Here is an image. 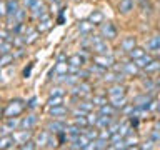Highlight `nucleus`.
<instances>
[{
	"instance_id": "nucleus-1",
	"label": "nucleus",
	"mask_w": 160,
	"mask_h": 150,
	"mask_svg": "<svg viewBox=\"0 0 160 150\" xmlns=\"http://www.w3.org/2000/svg\"><path fill=\"white\" fill-rule=\"evenodd\" d=\"M23 108H25V105L22 100H12V102L8 103V107L5 108V117H18L20 113L23 112Z\"/></svg>"
},
{
	"instance_id": "nucleus-2",
	"label": "nucleus",
	"mask_w": 160,
	"mask_h": 150,
	"mask_svg": "<svg viewBox=\"0 0 160 150\" xmlns=\"http://www.w3.org/2000/svg\"><path fill=\"white\" fill-rule=\"evenodd\" d=\"M90 48L95 53H108V45L103 37H90Z\"/></svg>"
},
{
	"instance_id": "nucleus-3",
	"label": "nucleus",
	"mask_w": 160,
	"mask_h": 150,
	"mask_svg": "<svg viewBox=\"0 0 160 150\" xmlns=\"http://www.w3.org/2000/svg\"><path fill=\"white\" fill-rule=\"evenodd\" d=\"M30 10H32V15H33V18H43L45 15H48L47 13V7H45V3L42 2V0H37L32 7H30Z\"/></svg>"
},
{
	"instance_id": "nucleus-4",
	"label": "nucleus",
	"mask_w": 160,
	"mask_h": 150,
	"mask_svg": "<svg viewBox=\"0 0 160 150\" xmlns=\"http://www.w3.org/2000/svg\"><path fill=\"white\" fill-rule=\"evenodd\" d=\"M93 63H98V65H102L103 68H108L113 65V57L112 55H107V53H97L93 57Z\"/></svg>"
},
{
	"instance_id": "nucleus-5",
	"label": "nucleus",
	"mask_w": 160,
	"mask_h": 150,
	"mask_svg": "<svg viewBox=\"0 0 160 150\" xmlns=\"http://www.w3.org/2000/svg\"><path fill=\"white\" fill-rule=\"evenodd\" d=\"M22 7V5L18 3V0H7V18L8 22H15V13L18 12V8Z\"/></svg>"
},
{
	"instance_id": "nucleus-6",
	"label": "nucleus",
	"mask_w": 160,
	"mask_h": 150,
	"mask_svg": "<svg viewBox=\"0 0 160 150\" xmlns=\"http://www.w3.org/2000/svg\"><path fill=\"white\" fill-rule=\"evenodd\" d=\"M100 33H102L103 38H115L117 37V28L113 27V23H102V27H100Z\"/></svg>"
},
{
	"instance_id": "nucleus-7",
	"label": "nucleus",
	"mask_w": 160,
	"mask_h": 150,
	"mask_svg": "<svg viewBox=\"0 0 160 150\" xmlns=\"http://www.w3.org/2000/svg\"><path fill=\"white\" fill-rule=\"evenodd\" d=\"M48 132L52 133H60V132H65L67 130V123L63 122V120H53V122H50L47 125Z\"/></svg>"
},
{
	"instance_id": "nucleus-8",
	"label": "nucleus",
	"mask_w": 160,
	"mask_h": 150,
	"mask_svg": "<svg viewBox=\"0 0 160 150\" xmlns=\"http://www.w3.org/2000/svg\"><path fill=\"white\" fill-rule=\"evenodd\" d=\"M30 137H32V128L30 130H20V132H17V133H13V138H15V142L17 143H25L27 140H30Z\"/></svg>"
},
{
	"instance_id": "nucleus-9",
	"label": "nucleus",
	"mask_w": 160,
	"mask_h": 150,
	"mask_svg": "<svg viewBox=\"0 0 160 150\" xmlns=\"http://www.w3.org/2000/svg\"><path fill=\"white\" fill-rule=\"evenodd\" d=\"M85 60H87V57H85V53H75L72 55V57H68V65H73V67H82V65L85 63Z\"/></svg>"
},
{
	"instance_id": "nucleus-10",
	"label": "nucleus",
	"mask_w": 160,
	"mask_h": 150,
	"mask_svg": "<svg viewBox=\"0 0 160 150\" xmlns=\"http://www.w3.org/2000/svg\"><path fill=\"white\" fill-rule=\"evenodd\" d=\"M15 143L17 142H15L12 133L10 135H2V137H0V148H13Z\"/></svg>"
},
{
	"instance_id": "nucleus-11",
	"label": "nucleus",
	"mask_w": 160,
	"mask_h": 150,
	"mask_svg": "<svg viewBox=\"0 0 160 150\" xmlns=\"http://www.w3.org/2000/svg\"><path fill=\"white\" fill-rule=\"evenodd\" d=\"M48 113H50V117L62 118L63 115H67V113H68V108H67V107H63V105H57V107H50Z\"/></svg>"
},
{
	"instance_id": "nucleus-12",
	"label": "nucleus",
	"mask_w": 160,
	"mask_h": 150,
	"mask_svg": "<svg viewBox=\"0 0 160 150\" xmlns=\"http://www.w3.org/2000/svg\"><path fill=\"white\" fill-rule=\"evenodd\" d=\"M123 95H125V87H123V85H120V83H115V85H112V87L108 88V97L110 98L123 97Z\"/></svg>"
},
{
	"instance_id": "nucleus-13",
	"label": "nucleus",
	"mask_w": 160,
	"mask_h": 150,
	"mask_svg": "<svg viewBox=\"0 0 160 150\" xmlns=\"http://www.w3.org/2000/svg\"><path fill=\"white\" fill-rule=\"evenodd\" d=\"M53 73H57V75L68 73V60H58L53 67Z\"/></svg>"
},
{
	"instance_id": "nucleus-14",
	"label": "nucleus",
	"mask_w": 160,
	"mask_h": 150,
	"mask_svg": "<svg viewBox=\"0 0 160 150\" xmlns=\"http://www.w3.org/2000/svg\"><path fill=\"white\" fill-rule=\"evenodd\" d=\"M117 112H118V110L115 108L112 103H105V105H102V107L98 108V113L100 115H107V117H115Z\"/></svg>"
},
{
	"instance_id": "nucleus-15",
	"label": "nucleus",
	"mask_w": 160,
	"mask_h": 150,
	"mask_svg": "<svg viewBox=\"0 0 160 150\" xmlns=\"http://www.w3.org/2000/svg\"><path fill=\"white\" fill-rule=\"evenodd\" d=\"M40 37V32L38 30H33V28H27V32H25V45H30L33 42H37V38Z\"/></svg>"
},
{
	"instance_id": "nucleus-16",
	"label": "nucleus",
	"mask_w": 160,
	"mask_h": 150,
	"mask_svg": "<svg viewBox=\"0 0 160 150\" xmlns=\"http://www.w3.org/2000/svg\"><path fill=\"white\" fill-rule=\"evenodd\" d=\"M122 72L127 73V75H137L140 72V68L137 67V63L135 62H127L122 65Z\"/></svg>"
},
{
	"instance_id": "nucleus-17",
	"label": "nucleus",
	"mask_w": 160,
	"mask_h": 150,
	"mask_svg": "<svg viewBox=\"0 0 160 150\" xmlns=\"http://www.w3.org/2000/svg\"><path fill=\"white\" fill-rule=\"evenodd\" d=\"M135 43H137V42H135V37H125V38L122 40V43H120V48H122L123 52L128 53L133 47H137Z\"/></svg>"
},
{
	"instance_id": "nucleus-18",
	"label": "nucleus",
	"mask_w": 160,
	"mask_h": 150,
	"mask_svg": "<svg viewBox=\"0 0 160 150\" xmlns=\"http://www.w3.org/2000/svg\"><path fill=\"white\" fill-rule=\"evenodd\" d=\"M50 27H52V18H50L48 15H45L43 18H40V20H38L37 30H38L40 33H42V32H47V30H48Z\"/></svg>"
},
{
	"instance_id": "nucleus-19",
	"label": "nucleus",
	"mask_w": 160,
	"mask_h": 150,
	"mask_svg": "<svg viewBox=\"0 0 160 150\" xmlns=\"http://www.w3.org/2000/svg\"><path fill=\"white\" fill-rule=\"evenodd\" d=\"M35 123H37V117H35V115H28V117H25V118L22 120V122H20V128H23V130H30Z\"/></svg>"
},
{
	"instance_id": "nucleus-20",
	"label": "nucleus",
	"mask_w": 160,
	"mask_h": 150,
	"mask_svg": "<svg viewBox=\"0 0 160 150\" xmlns=\"http://www.w3.org/2000/svg\"><path fill=\"white\" fill-rule=\"evenodd\" d=\"M148 50L150 52H155V53H158L160 52V35H153L152 38L148 40Z\"/></svg>"
},
{
	"instance_id": "nucleus-21",
	"label": "nucleus",
	"mask_w": 160,
	"mask_h": 150,
	"mask_svg": "<svg viewBox=\"0 0 160 150\" xmlns=\"http://www.w3.org/2000/svg\"><path fill=\"white\" fill-rule=\"evenodd\" d=\"M133 5H135L133 0H120L118 10L122 13H128V12H132V10H133Z\"/></svg>"
},
{
	"instance_id": "nucleus-22",
	"label": "nucleus",
	"mask_w": 160,
	"mask_h": 150,
	"mask_svg": "<svg viewBox=\"0 0 160 150\" xmlns=\"http://www.w3.org/2000/svg\"><path fill=\"white\" fill-rule=\"evenodd\" d=\"M113 123V117H107V115H100L97 120V127L98 128H108Z\"/></svg>"
},
{
	"instance_id": "nucleus-23",
	"label": "nucleus",
	"mask_w": 160,
	"mask_h": 150,
	"mask_svg": "<svg viewBox=\"0 0 160 150\" xmlns=\"http://www.w3.org/2000/svg\"><path fill=\"white\" fill-rule=\"evenodd\" d=\"M50 142V132H40L37 137V145L38 147H47Z\"/></svg>"
},
{
	"instance_id": "nucleus-24",
	"label": "nucleus",
	"mask_w": 160,
	"mask_h": 150,
	"mask_svg": "<svg viewBox=\"0 0 160 150\" xmlns=\"http://www.w3.org/2000/svg\"><path fill=\"white\" fill-rule=\"evenodd\" d=\"M88 20H90V22H92L93 25H100V23L103 22V13L100 12V10H93V12L90 13Z\"/></svg>"
},
{
	"instance_id": "nucleus-25",
	"label": "nucleus",
	"mask_w": 160,
	"mask_h": 150,
	"mask_svg": "<svg viewBox=\"0 0 160 150\" xmlns=\"http://www.w3.org/2000/svg\"><path fill=\"white\" fill-rule=\"evenodd\" d=\"M78 30H80L82 35H90V32L93 30V23L90 22V20L88 22H80L78 23Z\"/></svg>"
},
{
	"instance_id": "nucleus-26",
	"label": "nucleus",
	"mask_w": 160,
	"mask_h": 150,
	"mask_svg": "<svg viewBox=\"0 0 160 150\" xmlns=\"http://www.w3.org/2000/svg\"><path fill=\"white\" fill-rule=\"evenodd\" d=\"M110 103H112L117 110L123 108L125 105H127V97H125V95H123V97H113V98H110Z\"/></svg>"
},
{
	"instance_id": "nucleus-27",
	"label": "nucleus",
	"mask_w": 160,
	"mask_h": 150,
	"mask_svg": "<svg viewBox=\"0 0 160 150\" xmlns=\"http://www.w3.org/2000/svg\"><path fill=\"white\" fill-rule=\"evenodd\" d=\"M152 60H153V58L150 57V55H143V57H140V58H137V60H133V62L137 63V67H138V68H145L150 62H152Z\"/></svg>"
},
{
	"instance_id": "nucleus-28",
	"label": "nucleus",
	"mask_w": 160,
	"mask_h": 150,
	"mask_svg": "<svg viewBox=\"0 0 160 150\" xmlns=\"http://www.w3.org/2000/svg\"><path fill=\"white\" fill-rule=\"evenodd\" d=\"M128 55H130V58H132V60H137V58H140V57H143V55H145V50L142 47H133L128 52Z\"/></svg>"
},
{
	"instance_id": "nucleus-29",
	"label": "nucleus",
	"mask_w": 160,
	"mask_h": 150,
	"mask_svg": "<svg viewBox=\"0 0 160 150\" xmlns=\"http://www.w3.org/2000/svg\"><path fill=\"white\" fill-rule=\"evenodd\" d=\"M143 70H145V72H148V73L157 72V70H160V62H158V60H152V62H150Z\"/></svg>"
},
{
	"instance_id": "nucleus-30",
	"label": "nucleus",
	"mask_w": 160,
	"mask_h": 150,
	"mask_svg": "<svg viewBox=\"0 0 160 150\" xmlns=\"http://www.w3.org/2000/svg\"><path fill=\"white\" fill-rule=\"evenodd\" d=\"M62 102H63V97L62 95H53V97H50L48 98V107H57V105H62Z\"/></svg>"
},
{
	"instance_id": "nucleus-31",
	"label": "nucleus",
	"mask_w": 160,
	"mask_h": 150,
	"mask_svg": "<svg viewBox=\"0 0 160 150\" xmlns=\"http://www.w3.org/2000/svg\"><path fill=\"white\" fill-rule=\"evenodd\" d=\"M15 57H13V53H5V55H2L0 57V68H3V67H7V65L12 62Z\"/></svg>"
},
{
	"instance_id": "nucleus-32",
	"label": "nucleus",
	"mask_w": 160,
	"mask_h": 150,
	"mask_svg": "<svg viewBox=\"0 0 160 150\" xmlns=\"http://www.w3.org/2000/svg\"><path fill=\"white\" fill-rule=\"evenodd\" d=\"M78 107L83 108L85 112H92L93 107H95V103H93V100H92V102H88V100H83V102H78Z\"/></svg>"
},
{
	"instance_id": "nucleus-33",
	"label": "nucleus",
	"mask_w": 160,
	"mask_h": 150,
	"mask_svg": "<svg viewBox=\"0 0 160 150\" xmlns=\"http://www.w3.org/2000/svg\"><path fill=\"white\" fill-rule=\"evenodd\" d=\"M10 50H12V43H10V40H5V42L0 45V53H2V55H5V53H12Z\"/></svg>"
},
{
	"instance_id": "nucleus-34",
	"label": "nucleus",
	"mask_w": 160,
	"mask_h": 150,
	"mask_svg": "<svg viewBox=\"0 0 160 150\" xmlns=\"http://www.w3.org/2000/svg\"><path fill=\"white\" fill-rule=\"evenodd\" d=\"M25 12H27V10H25V7L22 5V7L18 8V12L15 13V22H20V23H22L23 18H25Z\"/></svg>"
},
{
	"instance_id": "nucleus-35",
	"label": "nucleus",
	"mask_w": 160,
	"mask_h": 150,
	"mask_svg": "<svg viewBox=\"0 0 160 150\" xmlns=\"http://www.w3.org/2000/svg\"><path fill=\"white\" fill-rule=\"evenodd\" d=\"M38 145H37V142H33V140H27L25 143H22L20 145V148H23V150H32V148H37Z\"/></svg>"
},
{
	"instance_id": "nucleus-36",
	"label": "nucleus",
	"mask_w": 160,
	"mask_h": 150,
	"mask_svg": "<svg viewBox=\"0 0 160 150\" xmlns=\"http://www.w3.org/2000/svg\"><path fill=\"white\" fill-rule=\"evenodd\" d=\"M83 133L87 135V137L90 138V140H97L98 138V130H83Z\"/></svg>"
},
{
	"instance_id": "nucleus-37",
	"label": "nucleus",
	"mask_w": 160,
	"mask_h": 150,
	"mask_svg": "<svg viewBox=\"0 0 160 150\" xmlns=\"http://www.w3.org/2000/svg\"><path fill=\"white\" fill-rule=\"evenodd\" d=\"M87 120H88V125H97V120H98V115H95V113H90L87 115Z\"/></svg>"
},
{
	"instance_id": "nucleus-38",
	"label": "nucleus",
	"mask_w": 160,
	"mask_h": 150,
	"mask_svg": "<svg viewBox=\"0 0 160 150\" xmlns=\"http://www.w3.org/2000/svg\"><path fill=\"white\" fill-rule=\"evenodd\" d=\"M93 103L98 105V107H102V105L108 103V102H107V98H105V97H93Z\"/></svg>"
},
{
	"instance_id": "nucleus-39",
	"label": "nucleus",
	"mask_w": 160,
	"mask_h": 150,
	"mask_svg": "<svg viewBox=\"0 0 160 150\" xmlns=\"http://www.w3.org/2000/svg\"><path fill=\"white\" fill-rule=\"evenodd\" d=\"M0 17H7V2H0Z\"/></svg>"
},
{
	"instance_id": "nucleus-40",
	"label": "nucleus",
	"mask_w": 160,
	"mask_h": 150,
	"mask_svg": "<svg viewBox=\"0 0 160 150\" xmlns=\"http://www.w3.org/2000/svg\"><path fill=\"white\" fill-rule=\"evenodd\" d=\"M63 93H65V92H63L62 88H58V87L50 90V97H53V95H62V97H63Z\"/></svg>"
},
{
	"instance_id": "nucleus-41",
	"label": "nucleus",
	"mask_w": 160,
	"mask_h": 150,
	"mask_svg": "<svg viewBox=\"0 0 160 150\" xmlns=\"http://www.w3.org/2000/svg\"><path fill=\"white\" fill-rule=\"evenodd\" d=\"M35 2H37V0H22V5H23L25 8H30Z\"/></svg>"
},
{
	"instance_id": "nucleus-42",
	"label": "nucleus",
	"mask_w": 160,
	"mask_h": 150,
	"mask_svg": "<svg viewBox=\"0 0 160 150\" xmlns=\"http://www.w3.org/2000/svg\"><path fill=\"white\" fill-rule=\"evenodd\" d=\"M27 107H28V108H35V107H37V98H35V97H33V98H30Z\"/></svg>"
},
{
	"instance_id": "nucleus-43",
	"label": "nucleus",
	"mask_w": 160,
	"mask_h": 150,
	"mask_svg": "<svg viewBox=\"0 0 160 150\" xmlns=\"http://www.w3.org/2000/svg\"><path fill=\"white\" fill-rule=\"evenodd\" d=\"M158 132H160V130H158ZM158 132H153L152 133V140H160V133Z\"/></svg>"
},
{
	"instance_id": "nucleus-44",
	"label": "nucleus",
	"mask_w": 160,
	"mask_h": 150,
	"mask_svg": "<svg viewBox=\"0 0 160 150\" xmlns=\"http://www.w3.org/2000/svg\"><path fill=\"white\" fill-rule=\"evenodd\" d=\"M30 70H32V65H28V68H25V72H23V77H28V75H30Z\"/></svg>"
},
{
	"instance_id": "nucleus-45",
	"label": "nucleus",
	"mask_w": 160,
	"mask_h": 150,
	"mask_svg": "<svg viewBox=\"0 0 160 150\" xmlns=\"http://www.w3.org/2000/svg\"><path fill=\"white\" fill-rule=\"evenodd\" d=\"M48 2H53V3H60V0H48Z\"/></svg>"
},
{
	"instance_id": "nucleus-46",
	"label": "nucleus",
	"mask_w": 160,
	"mask_h": 150,
	"mask_svg": "<svg viewBox=\"0 0 160 150\" xmlns=\"http://www.w3.org/2000/svg\"><path fill=\"white\" fill-rule=\"evenodd\" d=\"M2 113H3V110H2V107H0V118H2Z\"/></svg>"
},
{
	"instance_id": "nucleus-47",
	"label": "nucleus",
	"mask_w": 160,
	"mask_h": 150,
	"mask_svg": "<svg viewBox=\"0 0 160 150\" xmlns=\"http://www.w3.org/2000/svg\"><path fill=\"white\" fill-rule=\"evenodd\" d=\"M3 42H5V40H3V38H2V37H0V45H2V43H3Z\"/></svg>"
},
{
	"instance_id": "nucleus-48",
	"label": "nucleus",
	"mask_w": 160,
	"mask_h": 150,
	"mask_svg": "<svg viewBox=\"0 0 160 150\" xmlns=\"http://www.w3.org/2000/svg\"><path fill=\"white\" fill-rule=\"evenodd\" d=\"M0 57H2V53H0Z\"/></svg>"
}]
</instances>
